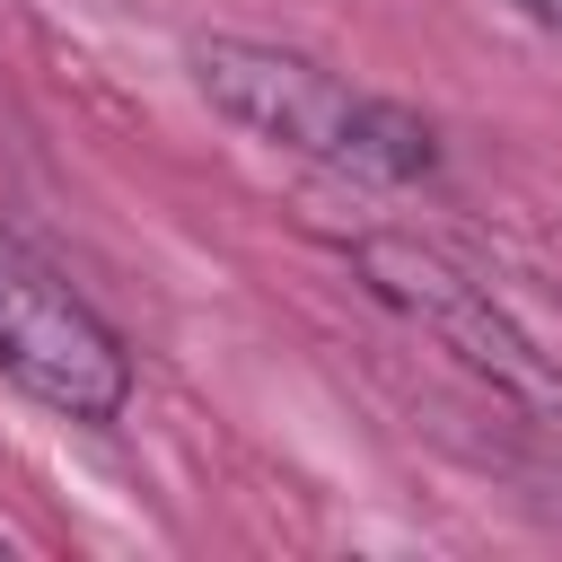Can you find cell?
Segmentation results:
<instances>
[{"label":"cell","mask_w":562,"mask_h":562,"mask_svg":"<svg viewBox=\"0 0 562 562\" xmlns=\"http://www.w3.org/2000/svg\"><path fill=\"white\" fill-rule=\"evenodd\" d=\"M193 88L211 97V114H228L246 140L316 158L334 176H369V184H422L439 167V132L395 105L351 88L342 70L290 53V44H255V35H202L193 44Z\"/></svg>","instance_id":"cell-1"},{"label":"cell","mask_w":562,"mask_h":562,"mask_svg":"<svg viewBox=\"0 0 562 562\" xmlns=\"http://www.w3.org/2000/svg\"><path fill=\"white\" fill-rule=\"evenodd\" d=\"M351 272H360L369 299H386L404 325H422L457 369H474L501 404H518L527 422H562V360L457 255H439L404 228H369V237H351Z\"/></svg>","instance_id":"cell-2"},{"label":"cell","mask_w":562,"mask_h":562,"mask_svg":"<svg viewBox=\"0 0 562 562\" xmlns=\"http://www.w3.org/2000/svg\"><path fill=\"white\" fill-rule=\"evenodd\" d=\"M0 378L26 404H44L61 422H88V430L123 422V404H132L123 334L9 228H0Z\"/></svg>","instance_id":"cell-3"},{"label":"cell","mask_w":562,"mask_h":562,"mask_svg":"<svg viewBox=\"0 0 562 562\" xmlns=\"http://www.w3.org/2000/svg\"><path fill=\"white\" fill-rule=\"evenodd\" d=\"M518 9H527L536 26H562V0H518Z\"/></svg>","instance_id":"cell-4"},{"label":"cell","mask_w":562,"mask_h":562,"mask_svg":"<svg viewBox=\"0 0 562 562\" xmlns=\"http://www.w3.org/2000/svg\"><path fill=\"white\" fill-rule=\"evenodd\" d=\"M0 553H9V536H0Z\"/></svg>","instance_id":"cell-5"}]
</instances>
